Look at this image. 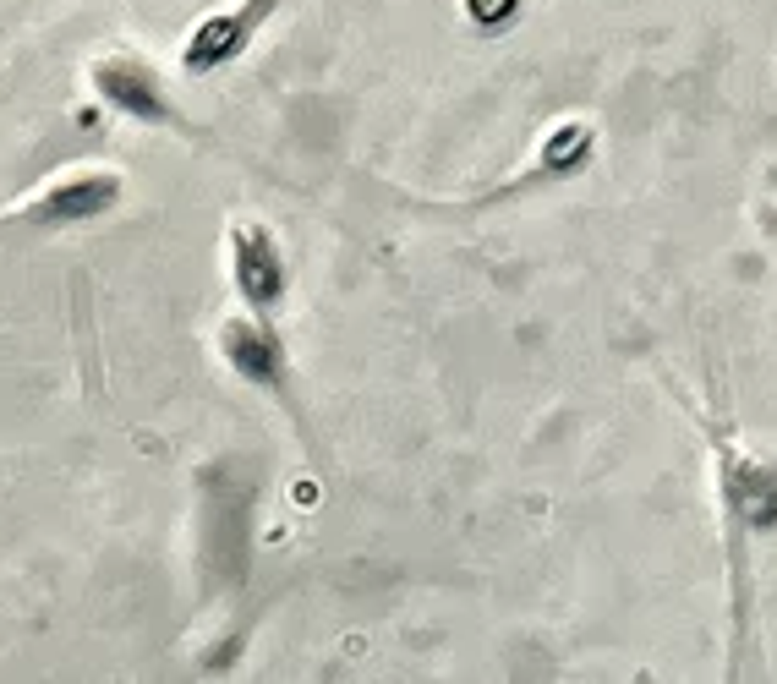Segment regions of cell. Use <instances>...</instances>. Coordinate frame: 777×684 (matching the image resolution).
Instances as JSON below:
<instances>
[{
    "mask_svg": "<svg viewBox=\"0 0 777 684\" xmlns=\"http://www.w3.org/2000/svg\"><path fill=\"white\" fill-rule=\"evenodd\" d=\"M728 684H739V674H728Z\"/></svg>",
    "mask_w": 777,
    "mask_h": 684,
    "instance_id": "obj_7",
    "label": "cell"
},
{
    "mask_svg": "<svg viewBox=\"0 0 777 684\" xmlns=\"http://www.w3.org/2000/svg\"><path fill=\"white\" fill-rule=\"evenodd\" d=\"M225 274H230L236 312L280 323L285 301H291V258H285L280 236L263 219H236L225 230Z\"/></svg>",
    "mask_w": 777,
    "mask_h": 684,
    "instance_id": "obj_4",
    "label": "cell"
},
{
    "mask_svg": "<svg viewBox=\"0 0 777 684\" xmlns=\"http://www.w3.org/2000/svg\"><path fill=\"white\" fill-rule=\"evenodd\" d=\"M126 203V176L110 165H77L50 176L44 187H33L28 197H17L11 208H0V236L11 230H33V236H50V230H72V225H94V219L115 214Z\"/></svg>",
    "mask_w": 777,
    "mask_h": 684,
    "instance_id": "obj_2",
    "label": "cell"
},
{
    "mask_svg": "<svg viewBox=\"0 0 777 684\" xmlns=\"http://www.w3.org/2000/svg\"><path fill=\"white\" fill-rule=\"evenodd\" d=\"M591 159H597V126L570 115V121L542 132V143L531 148V159L520 170H509L493 187H477L466 197H433L427 208H433V214H493V208L526 203V197H542V192L564 187V181H575Z\"/></svg>",
    "mask_w": 777,
    "mask_h": 684,
    "instance_id": "obj_1",
    "label": "cell"
},
{
    "mask_svg": "<svg viewBox=\"0 0 777 684\" xmlns=\"http://www.w3.org/2000/svg\"><path fill=\"white\" fill-rule=\"evenodd\" d=\"M88 88H94V99L104 104V110L121 115V121H132V126L203 137V132L187 121V115H181V104L170 99V88H165V77H159V66L143 61V55H132V50L99 55V61L88 66Z\"/></svg>",
    "mask_w": 777,
    "mask_h": 684,
    "instance_id": "obj_5",
    "label": "cell"
},
{
    "mask_svg": "<svg viewBox=\"0 0 777 684\" xmlns=\"http://www.w3.org/2000/svg\"><path fill=\"white\" fill-rule=\"evenodd\" d=\"M285 6H291V0H230V6L208 11V17L187 33V44H181V72L187 77H214V72H225V66H236Z\"/></svg>",
    "mask_w": 777,
    "mask_h": 684,
    "instance_id": "obj_6",
    "label": "cell"
},
{
    "mask_svg": "<svg viewBox=\"0 0 777 684\" xmlns=\"http://www.w3.org/2000/svg\"><path fill=\"white\" fill-rule=\"evenodd\" d=\"M214 351L225 362V373L247 389H263L269 400H280L291 411V422L307 433V411H301L296 394V362H291V340H285V323H263L247 312H225L214 329Z\"/></svg>",
    "mask_w": 777,
    "mask_h": 684,
    "instance_id": "obj_3",
    "label": "cell"
}]
</instances>
